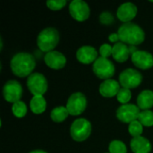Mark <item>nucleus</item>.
<instances>
[{
	"mask_svg": "<svg viewBox=\"0 0 153 153\" xmlns=\"http://www.w3.org/2000/svg\"><path fill=\"white\" fill-rule=\"evenodd\" d=\"M35 66V58L29 53H18L11 60V69L18 77H26L30 75Z\"/></svg>",
	"mask_w": 153,
	"mask_h": 153,
	"instance_id": "nucleus-1",
	"label": "nucleus"
},
{
	"mask_svg": "<svg viewBox=\"0 0 153 153\" xmlns=\"http://www.w3.org/2000/svg\"><path fill=\"white\" fill-rule=\"evenodd\" d=\"M119 40L131 46L139 45L143 42L145 34L143 29L135 23L126 22L120 26L117 31Z\"/></svg>",
	"mask_w": 153,
	"mask_h": 153,
	"instance_id": "nucleus-2",
	"label": "nucleus"
},
{
	"mask_svg": "<svg viewBox=\"0 0 153 153\" xmlns=\"http://www.w3.org/2000/svg\"><path fill=\"white\" fill-rule=\"evenodd\" d=\"M59 33L55 28H46L40 31L37 39L39 48L43 52H51L57 46Z\"/></svg>",
	"mask_w": 153,
	"mask_h": 153,
	"instance_id": "nucleus-3",
	"label": "nucleus"
},
{
	"mask_svg": "<svg viewBox=\"0 0 153 153\" xmlns=\"http://www.w3.org/2000/svg\"><path fill=\"white\" fill-rule=\"evenodd\" d=\"M91 133V125L85 118L76 119L71 126L70 134L72 138L76 142L85 141Z\"/></svg>",
	"mask_w": 153,
	"mask_h": 153,
	"instance_id": "nucleus-4",
	"label": "nucleus"
},
{
	"mask_svg": "<svg viewBox=\"0 0 153 153\" xmlns=\"http://www.w3.org/2000/svg\"><path fill=\"white\" fill-rule=\"evenodd\" d=\"M143 82V75L135 69L128 68L123 71L119 75V83L123 88L134 89L138 87Z\"/></svg>",
	"mask_w": 153,
	"mask_h": 153,
	"instance_id": "nucleus-5",
	"label": "nucleus"
},
{
	"mask_svg": "<svg viewBox=\"0 0 153 153\" xmlns=\"http://www.w3.org/2000/svg\"><path fill=\"white\" fill-rule=\"evenodd\" d=\"M27 86L33 96H43L48 90V82L43 74L33 73L27 80Z\"/></svg>",
	"mask_w": 153,
	"mask_h": 153,
	"instance_id": "nucleus-6",
	"label": "nucleus"
},
{
	"mask_svg": "<svg viewBox=\"0 0 153 153\" xmlns=\"http://www.w3.org/2000/svg\"><path fill=\"white\" fill-rule=\"evenodd\" d=\"M93 72L97 77L106 81L114 75L115 66L110 60L100 56L98 57V59L93 64Z\"/></svg>",
	"mask_w": 153,
	"mask_h": 153,
	"instance_id": "nucleus-7",
	"label": "nucleus"
},
{
	"mask_svg": "<svg viewBox=\"0 0 153 153\" xmlns=\"http://www.w3.org/2000/svg\"><path fill=\"white\" fill-rule=\"evenodd\" d=\"M87 106V100L83 93L75 92L72 94L66 103V108L70 115L79 116L85 110Z\"/></svg>",
	"mask_w": 153,
	"mask_h": 153,
	"instance_id": "nucleus-8",
	"label": "nucleus"
},
{
	"mask_svg": "<svg viewBox=\"0 0 153 153\" xmlns=\"http://www.w3.org/2000/svg\"><path fill=\"white\" fill-rule=\"evenodd\" d=\"M140 113V108L134 104H126L117 108V117L121 122L131 124L138 119Z\"/></svg>",
	"mask_w": 153,
	"mask_h": 153,
	"instance_id": "nucleus-9",
	"label": "nucleus"
},
{
	"mask_svg": "<svg viewBox=\"0 0 153 153\" xmlns=\"http://www.w3.org/2000/svg\"><path fill=\"white\" fill-rule=\"evenodd\" d=\"M3 95L6 101L15 103L22 96V88L17 81H8L3 88Z\"/></svg>",
	"mask_w": 153,
	"mask_h": 153,
	"instance_id": "nucleus-10",
	"label": "nucleus"
},
{
	"mask_svg": "<svg viewBox=\"0 0 153 153\" xmlns=\"http://www.w3.org/2000/svg\"><path fill=\"white\" fill-rule=\"evenodd\" d=\"M69 12L71 16L78 22H83L90 16L89 5L82 0L72 1L69 5Z\"/></svg>",
	"mask_w": 153,
	"mask_h": 153,
	"instance_id": "nucleus-11",
	"label": "nucleus"
},
{
	"mask_svg": "<svg viewBox=\"0 0 153 153\" xmlns=\"http://www.w3.org/2000/svg\"><path fill=\"white\" fill-rule=\"evenodd\" d=\"M132 62L136 67L147 70L153 66V56L147 51L137 50L132 55Z\"/></svg>",
	"mask_w": 153,
	"mask_h": 153,
	"instance_id": "nucleus-12",
	"label": "nucleus"
},
{
	"mask_svg": "<svg viewBox=\"0 0 153 153\" xmlns=\"http://www.w3.org/2000/svg\"><path fill=\"white\" fill-rule=\"evenodd\" d=\"M46 65L52 69H61L65 67L66 64L65 56L58 51H51L46 54L44 56Z\"/></svg>",
	"mask_w": 153,
	"mask_h": 153,
	"instance_id": "nucleus-13",
	"label": "nucleus"
},
{
	"mask_svg": "<svg viewBox=\"0 0 153 153\" xmlns=\"http://www.w3.org/2000/svg\"><path fill=\"white\" fill-rule=\"evenodd\" d=\"M137 14V7L133 3H125L121 4L117 12V18L125 23L130 22Z\"/></svg>",
	"mask_w": 153,
	"mask_h": 153,
	"instance_id": "nucleus-14",
	"label": "nucleus"
},
{
	"mask_svg": "<svg viewBox=\"0 0 153 153\" xmlns=\"http://www.w3.org/2000/svg\"><path fill=\"white\" fill-rule=\"evenodd\" d=\"M76 57L77 60L82 64L89 65L95 62L98 59V52L93 47L83 46L77 50Z\"/></svg>",
	"mask_w": 153,
	"mask_h": 153,
	"instance_id": "nucleus-15",
	"label": "nucleus"
},
{
	"mask_svg": "<svg viewBox=\"0 0 153 153\" xmlns=\"http://www.w3.org/2000/svg\"><path fill=\"white\" fill-rule=\"evenodd\" d=\"M120 91V83H118L117 81L108 79L104 81L100 86V93L106 98H112Z\"/></svg>",
	"mask_w": 153,
	"mask_h": 153,
	"instance_id": "nucleus-16",
	"label": "nucleus"
},
{
	"mask_svg": "<svg viewBox=\"0 0 153 153\" xmlns=\"http://www.w3.org/2000/svg\"><path fill=\"white\" fill-rule=\"evenodd\" d=\"M134 153H150L152 151V144L150 141L143 136L133 138L130 143Z\"/></svg>",
	"mask_w": 153,
	"mask_h": 153,
	"instance_id": "nucleus-17",
	"label": "nucleus"
},
{
	"mask_svg": "<svg viewBox=\"0 0 153 153\" xmlns=\"http://www.w3.org/2000/svg\"><path fill=\"white\" fill-rule=\"evenodd\" d=\"M130 48L123 42H117L112 49V56L114 59L119 63L126 62L130 56Z\"/></svg>",
	"mask_w": 153,
	"mask_h": 153,
	"instance_id": "nucleus-18",
	"label": "nucleus"
},
{
	"mask_svg": "<svg viewBox=\"0 0 153 153\" xmlns=\"http://www.w3.org/2000/svg\"><path fill=\"white\" fill-rule=\"evenodd\" d=\"M138 108L144 110H149L153 107V91L146 90L142 91L137 98Z\"/></svg>",
	"mask_w": 153,
	"mask_h": 153,
	"instance_id": "nucleus-19",
	"label": "nucleus"
},
{
	"mask_svg": "<svg viewBox=\"0 0 153 153\" xmlns=\"http://www.w3.org/2000/svg\"><path fill=\"white\" fill-rule=\"evenodd\" d=\"M30 107L34 114H41L46 110L47 103L43 96H33L30 100Z\"/></svg>",
	"mask_w": 153,
	"mask_h": 153,
	"instance_id": "nucleus-20",
	"label": "nucleus"
},
{
	"mask_svg": "<svg viewBox=\"0 0 153 153\" xmlns=\"http://www.w3.org/2000/svg\"><path fill=\"white\" fill-rule=\"evenodd\" d=\"M68 115H70V114H69L66 108H65V107H57V108H55L51 111L50 117L54 122L61 123L68 117Z\"/></svg>",
	"mask_w": 153,
	"mask_h": 153,
	"instance_id": "nucleus-21",
	"label": "nucleus"
},
{
	"mask_svg": "<svg viewBox=\"0 0 153 153\" xmlns=\"http://www.w3.org/2000/svg\"><path fill=\"white\" fill-rule=\"evenodd\" d=\"M138 121L144 126L150 127L153 126V112L151 110H144L140 113Z\"/></svg>",
	"mask_w": 153,
	"mask_h": 153,
	"instance_id": "nucleus-22",
	"label": "nucleus"
},
{
	"mask_svg": "<svg viewBox=\"0 0 153 153\" xmlns=\"http://www.w3.org/2000/svg\"><path fill=\"white\" fill-rule=\"evenodd\" d=\"M12 111L16 117L22 118L27 114V107L24 102H22V100H19L13 104Z\"/></svg>",
	"mask_w": 153,
	"mask_h": 153,
	"instance_id": "nucleus-23",
	"label": "nucleus"
},
{
	"mask_svg": "<svg viewBox=\"0 0 153 153\" xmlns=\"http://www.w3.org/2000/svg\"><path fill=\"white\" fill-rule=\"evenodd\" d=\"M109 152L110 153H126L127 152V149L126 144L118 140H115L112 141L109 144L108 147Z\"/></svg>",
	"mask_w": 153,
	"mask_h": 153,
	"instance_id": "nucleus-24",
	"label": "nucleus"
},
{
	"mask_svg": "<svg viewBox=\"0 0 153 153\" xmlns=\"http://www.w3.org/2000/svg\"><path fill=\"white\" fill-rule=\"evenodd\" d=\"M128 131H129V134L134 137H139L142 135L143 134V125L138 121V120H135L134 122H132L131 124H129V128H128Z\"/></svg>",
	"mask_w": 153,
	"mask_h": 153,
	"instance_id": "nucleus-25",
	"label": "nucleus"
},
{
	"mask_svg": "<svg viewBox=\"0 0 153 153\" xmlns=\"http://www.w3.org/2000/svg\"><path fill=\"white\" fill-rule=\"evenodd\" d=\"M117 100L120 103L126 105V104H127L130 101V100L132 98V93H131L129 89L122 88V89H120L119 92L117 93Z\"/></svg>",
	"mask_w": 153,
	"mask_h": 153,
	"instance_id": "nucleus-26",
	"label": "nucleus"
},
{
	"mask_svg": "<svg viewBox=\"0 0 153 153\" xmlns=\"http://www.w3.org/2000/svg\"><path fill=\"white\" fill-rule=\"evenodd\" d=\"M66 4L65 0H48L47 2V5L49 9L54 10V11H57L62 9Z\"/></svg>",
	"mask_w": 153,
	"mask_h": 153,
	"instance_id": "nucleus-27",
	"label": "nucleus"
},
{
	"mask_svg": "<svg viewBox=\"0 0 153 153\" xmlns=\"http://www.w3.org/2000/svg\"><path fill=\"white\" fill-rule=\"evenodd\" d=\"M112 49L113 47H111L109 44H103L100 48V54L102 57L107 58L112 55Z\"/></svg>",
	"mask_w": 153,
	"mask_h": 153,
	"instance_id": "nucleus-28",
	"label": "nucleus"
},
{
	"mask_svg": "<svg viewBox=\"0 0 153 153\" xmlns=\"http://www.w3.org/2000/svg\"><path fill=\"white\" fill-rule=\"evenodd\" d=\"M100 22H101L102 23L109 24V23H111V22H112V21H113V16L111 15V13H107V12H105V13H103L100 15Z\"/></svg>",
	"mask_w": 153,
	"mask_h": 153,
	"instance_id": "nucleus-29",
	"label": "nucleus"
},
{
	"mask_svg": "<svg viewBox=\"0 0 153 153\" xmlns=\"http://www.w3.org/2000/svg\"><path fill=\"white\" fill-rule=\"evenodd\" d=\"M109 40L111 41V42H116L117 43V41L119 39V37H118V34L117 33H112L110 36H109Z\"/></svg>",
	"mask_w": 153,
	"mask_h": 153,
	"instance_id": "nucleus-30",
	"label": "nucleus"
},
{
	"mask_svg": "<svg viewBox=\"0 0 153 153\" xmlns=\"http://www.w3.org/2000/svg\"><path fill=\"white\" fill-rule=\"evenodd\" d=\"M30 153H47L46 152H44V151H41V150H36V151H33V152H31Z\"/></svg>",
	"mask_w": 153,
	"mask_h": 153,
	"instance_id": "nucleus-31",
	"label": "nucleus"
}]
</instances>
